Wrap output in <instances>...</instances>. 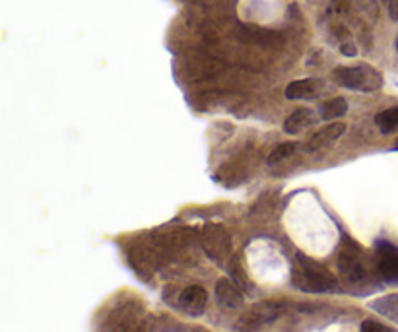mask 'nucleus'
I'll return each mask as SVG.
<instances>
[{
    "label": "nucleus",
    "mask_w": 398,
    "mask_h": 332,
    "mask_svg": "<svg viewBox=\"0 0 398 332\" xmlns=\"http://www.w3.org/2000/svg\"><path fill=\"white\" fill-rule=\"evenodd\" d=\"M360 332H397V331L391 328V326L383 325V323H379V321L368 319V321H363V323H361Z\"/></svg>",
    "instance_id": "dca6fc26"
},
{
    "label": "nucleus",
    "mask_w": 398,
    "mask_h": 332,
    "mask_svg": "<svg viewBox=\"0 0 398 332\" xmlns=\"http://www.w3.org/2000/svg\"><path fill=\"white\" fill-rule=\"evenodd\" d=\"M295 150H297V144L295 142L278 144V146L271 151V156L266 159V164H268V166H276L280 161H284V159L290 158L292 154H295Z\"/></svg>",
    "instance_id": "2eb2a0df"
},
{
    "label": "nucleus",
    "mask_w": 398,
    "mask_h": 332,
    "mask_svg": "<svg viewBox=\"0 0 398 332\" xmlns=\"http://www.w3.org/2000/svg\"><path fill=\"white\" fill-rule=\"evenodd\" d=\"M371 309L379 311L381 315L397 319L398 315V295H389V297H381L377 302L371 303Z\"/></svg>",
    "instance_id": "4468645a"
},
{
    "label": "nucleus",
    "mask_w": 398,
    "mask_h": 332,
    "mask_svg": "<svg viewBox=\"0 0 398 332\" xmlns=\"http://www.w3.org/2000/svg\"><path fill=\"white\" fill-rule=\"evenodd\" d=\"M323 90V84L317 78H303V80H295V82L288 84L285 88V99L295 101V99H313L317 98Z\"/></svg>",
    "instance_id": "6e6552de"
},
{
    "label": "nucleus",
    "mask_w": 398,
    "mask_h": 332,
    "mask_svg": "<svg viewBox=\"0 0 398 332\" xmlns=\"http://www.w3.org/2000/svg\"><path fill=\"white\" fill-rule=\"evenodd\" d=\"M379 255V274L385 282L398 284V249L387 241L377 243Z\"/></svg>",
    "instance_id": "423d86ee"
},
{
    "label": "nucleus",
    "mask_w": 398,
    "mask_h": 332,
    "mask_svg": "<svg viewBox=\"0 0 398 332\" xmlns=\"http://www.w3.org/2000/svg\"><path fill=\"white\" fill-rule=\"evenodd\" d=\"M377 129L381 130L383 134H391L398 129V105L389 107L375 117Z\"/></svg>",
    "instance_id": "ddd939ff"
},
{
    "label": "nucleus",
    "mask_w": 398,
    "mask_h": 332,
    "mask_svg": "<svg viewBox=\"0 0 398 332\" xmlns=\"http://www.w3.org/2000/svg\"><path fill=\"white\" fill-rule=\"evenodd\" d=\"M346 132V122H331V125H326L323 129H319L315 134L311 136L305 144V150L307 151H317L324 148V146H329L332 144L334 140H339L340 136Z\"/></svg>",
    "instance_id": "0eeeda50"
},
{
    "label": "nucleus",
    "mask_w": 398,
    "mask_h": 332,
    "mask_svg": "<svg viewBox=\"0 0 398 332\" xmlns=\"http://www.w3.org/2000/svg\"><path fill=\"white\" fill-rule=\"evenodd\" d=\"M319 111H321L323 121H334V119L344 117L348 113V101L344 98H332L329 101H324Z\"/></svg>",
    "instance_id": "f8f14e48"
},
{
    "label": "nucleus",
    "mask_w": 398,
    "mask_h": 332,
    "mask_svg": "<svg viewBox=\"0 0 398 332\" xmlns=\"http://www.w3.org/2000/svg\"><path fill=\"white\" fill-rule=\"evenodd\" d=\"M216 297H218L220 305L224 307V309H239L241 305H243V294H241V290L235 286V282H232L229 278H222L218 280V284H216Z\"/></svg>",
    "instance_id": "1a4fd4ad"
},
{
    "label": "nucleus",
    "mask_w": 398,
    "mask_h": 332,
    "mask_svg": "<svg viewBox=\"0 0 398 332\" xmlns=\"http://www.w3.org/2000/svg\"><path fill=\"white\" fill-rule=\"evenodd\" d=\"M397 51H398V38H397Z\"/></svg>",
    "instance_id": "f3484780"
},
{
    "label": "nucleus",
    "mask_w": 398,
    "mask_h": 332,
    "mask_svg": "<svg viewBox=\"0 0 398 332\" xmlns=\"http://www.w3.org/2000/svg\"><path fill=\"white\" fill-rule=\"evenodd\" d=\"M179 303L181 307L187 311V313H191V315H200V313L206 309L208 294H206V290L200 286H188L187 290H183Z\"/></svg>",
    "instance_id": "9d476101"
},
{
    "label": "nucleus",
    "mask_w": 398,
    "mask_h": 332,
    "mask_svg": "<svg viewBox=\"0 0 398 332\" xmlns=\"http://www.w3.org/2000/svg\"><path fill=\"white\" fill-rule=\"evenodd\" d=\"M293 286L300 287L307 294H324L336 290V280L323 265H319L313 258L297 255V265L292 272Z\"/></svg>",
    "instance_id": "f257e3e1"
},
{
    "label": "nucleus",
    "mask_w": 398,
    "mask_h": 332,
    "mask_svg": "<svg viewBox=\"0 0 398 332\" xmlns=\"http://www.w3.org/2000/svg\"><path fill=\"white\" fill-rule=\"evenodd\" d=\"M311 122H313L311 109L300 107V109L292 111V115L284 121V132H288V134H300L301 130L307 129Z\"/></svg>",
    "instance_id": "9b49d317"
},
{
    "label": "nucleus",
    "mask_w": 398,
    "mask_h": 332,
    "mask_svg": "<svg viewBox=\"0 0 398 332\" xmlns=\"http://www.w3.org/2000/svg\"><path fill=\"white\" fill-rule=\"evenodd\" d=\"M334 82L352 91H371L381 90L383 86V74L377 68L369 64H356V67H336L332 70Z\"/></svg>",
    "instance_id": "f03ea898"
},
{
    "label": "nucleus",
    "mask_w": 398,
    "mask_h": 332,
    "mask_svg": "<svg viewBox=\"0 0 398 332\" xmlns=\"http://www.w3.org/2000/svg\"><path fill=\"white\" fill-rule=\"evenodd\" d=\"M203 243L208 255H212L214 258H224L229 255L232 251V239L229 234L222 226L210 224V226L204 227L203 231Z\"/></svg>",
    "instance_id": "39448f33"
},
{
    "label": "nucleus",
    "mask_w": 398,
    "mask_h": 332,
    "mask_svg": "<svg viewBox=\"0 0 398 332\" xmlns=\"http://www.w3.org/2000/svg\"><path fill=\"white\" fill-rule=\"evenodd\" d=\"M288 309V305L284 302H263L253 305L251 309L239 319L237 328L243 332H253L256 328H261L266 323L276 321L280 315H284V311Z\"/></svg>",
    "instance_id": "7ed1b4c3"
},
{
    "label": "nucleus",
    "mask_w": 398,
    "mask_h": 332,
    "mask_svg": "<svg viewBox=\"0 0 398 332\" xmlns=\"http://www.w3.org/2000/svg\"><path fill=\"white\" fill-rule=\"evenodd\" d=\"M339 268L340 274L346 280H350V282H361L365 278V268L361 265L360 258V247L348 237H344V245H342V251H340Z\"/></svg>",
    "instance_id": "20e7f679"
}]
</instances>
